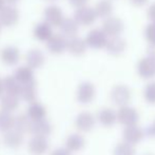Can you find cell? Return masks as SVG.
Wrapping results in <instances>:
<instances>
[{"instance_id": "obj_13", "label": "cell", "mask_w": 155, "mask_h": 155, "mask_svg": "<svg viewBox=\"0 0 155 155\" xmlns=\"http://www.w3.org/2000/svg\"><path fill=\"white\" fill-rule=\"evenodd\" d=\"M123 137H124V141L135 146L136 143H140L141 139L143 138V129L137 126V124L127 126V127H124V129Z\"/></svg>"}, {"instance_id": "obj_36", "label": "cell", "mask_w": 155, "mask_h": 155, "mask_svg": "<svg viewBox=\"0 0 155 155\" xmlns=\"http://www.w3.org/2000/svg\"><path fill=\"white\" fill-rule=\"evenodd\" d=\"M89 1H90V0H69V3L71 4L72 6L77 8H80V6L87 5Z\"/></svg>"}, {"instance_id": "obj_5", "label": "cell", "mask_w": 155, "mask_h": 155, "mask_svg": "<svg viewBox=\"0 0 155 155\" xmlns=\"http://www.w3.org/2000/svg\"><path fill=\"white\" fill-rule=\"evenodd\" d=\"M108 38L109 36L104 32L102 29H93L88 33L86 37V41L89 48L100 50L106 48Z\"/></svg>"}, {"instance_id": "obj_25", "label": "cell", "mask_w": 155, "mask_h": 155, "mask_svg": "<svg viewBox=\"0 0 155 155\" xmlns=\"http://www.w3.org/2000/svg\"><path fill=\"white\" fill-rule=\"evenodd\" d=\"M19 95L22 97V99L27 100V101H33L36 99V82L35 80L21 84Z\"/></svg>"}, {"instance_id": "obj_18", "label": "cell", "mask_w": 155, "mask_h": 155, "mask_svg": "<svg viewBox=\"0 0 155 155\" xmlns=\"http://www.w3.org/2000/svg\"><path fill=\"white\" fill-rule=\"evenodd\" d=\"M97 119L100 124L106 128L113 127L117 120V112L111 108H104L97 113Z\"/></svg>"}, {"instance_id": "obj_7", "label": "cell", "mask_w": 155, "mask_h": 155, "mask_svg": "<svg viewBox=\"0 0 155 155\" xmlns=\"http://www.w3.org/2000/svg\"><path fill=\"white\" fill-rule=\"evenodd\" d=\"M137 74L143 79H151L155 76V58L146 56L137 63Z\"/></svg>"}, {"instance_id": "obj_14", "label": "cell", "mask_w": 155, "mask_h": 155, "mask_svg": "<svg viewBox=\"0 0 155 155\" xmlns=\"http://www.w3.org/2000/svg\"><path fill=\"white\" fill-rule=\"evenodd\" d=\"M95 126V117L90 112H81L75 120V127L81 132H90Z\"/></svg>"}, {"instance_id": "obj_6", "label": "cell", "mask_w": 155, "mask_h": 155, "mask_svg": "<svg viewBox=\"0 0 155 155\" xmlns=\"http://www.w3.org/2000/svg\"><path fill=\"white\" fill-rule=\"evenodd\" d=\"M19 11L13 4H6L0 11V25L4 28H11L17 25L19 20Z\"/></svg>"}, {"instance_id": "obj_34", "label": "cell", "mask_w": 155, "mask_h": 155, "mask_svg": "<svg viewBox=\"0 0 155 155\" xmlns=\"http://www.w3.org/2000/svg\"><path fill=\"white\" fill-rule=\"evenodd\" d=\"M143 36L149 43H155V23L150 22L143 31Z\"/></svg>"}, {"instance_id": "obj_12", "label": "cell", "mask_w": 155, "mask_h": 155, "mask_svg": "<svg viewBox=\"0 0 155 155\" xmlns=\"http://www.w3.org/2000/svg\"><path fill=\"white\" fill-rule=\"evenodd\" d=\"M87 48H88V45H87L86 39H82L78 36L68 38L67 51L71 55L76 56V57L82 56L87 52Z\"/></svg>"}, {"instance_id": "obj_9", "label": "cell", "mask_w": 155, "mask_h": 155, "mask_svg": "<svg viewBox=\"0 0 155 155\" xmlns=\"http://www.w3.org/2000/svg\"><path fill=\"white\" fill-rule=\"evenodd\" d=\"M104 49L107 50L110 55L114 56V57H118V56L123 55L124 52L127 49V42L126 40L119 36H113V37H109L108 38V42Z\"/></svg>"}, {"instance_id": "obj_20", "label": "cell", "mask_w": 155, "mask_h": 155, "mask_svg": "<svg viewBox=\"0 0 155 155\" xmlns=\"http://www.w3.org/2000/svg\"><path fill=\"white\" fill-rule=\"evenodd\" d=\"M3 141L10 148H18L23 141V136L18 130H8L3 135Z\"/></svg>"}, {"instance_id": "obj_17", "label": "cell", "mask_w": 155, "mask_h": 155, "mask_svg": "<svg viewBox=\"0 0 155 155\" xmlns=\"http://www.w3.org/2000/svg\"><path fill=\"white\" fill-rule=\"evenodd\" d=\"M52 25H50L47 21H42V22H39L35 25L34 31H33V35L34 37L39 41H45L47 42L50 39V37L54 34L53 30H52Z\"/></svg>"}, {"instance_id": "obj_10", "label": "cell", "mask_w": 155, "mask_h": 155, "mask_svg": "<svg viewBox=\"0 0 155 155\" xmlns=\"http://www.w3.org/2000/svg\"><path fill=\"white\" fill-rule=\"evenodd\" d=\"M96 95V89L92 82L84 81L79 84L76 93V98L81 104H89Z\"/></svg>"}, {"instance_id": "obj_30", "label": "cell", "mask_w": 155, "mask_h": 155, "mask_svg": "<svg viewBox=\"0 0 155 155\" xmlns=\"http://www.w3.org/2000/svg\"><path fill=\"white\" fill-rule=\"evenodd\" d=\"M28 115H29L32 119H34V120L41 119V118H43L45 115V107L39 104V102H33V104H31V106L29 107Z\"/></svg>"}, {"instance_id": "obj_37", "label": "cell", "mask_w": 155, "mask_h": 155, "mask_svg": "<svg viewBox=\"0 0 155 155\" xmlns=\"http://www.w3.org/2000/svg\"><path fill=\"white\" fill-rule=\"evenodd\" d=\"M148 1H149V0H129V2H130L132 5L136 6V8H141V6L146 5V4L148 3Z\"/></svg>"}, {"instance_id": "obj_38", "label": "cell", "mask_w": 155, "mask_h": 155, "mask_svg": "<svg viewBox=\"0 0 155 155\" xmlns=\"http://www.w3.org/2000/svg\"><path fill=\"white\" fill-rule=\"evenodd\" d=\"M52 155H70V151L68 149H62V148H59V149L55 150V151L52 153Z\"/></svg>"}, {"instance_id": "obj_1", "label": "cell", "mask_w": 155, "mask_h": 155, "mask_svg": "<svg viewBox=\"0 0 155 155\" xmlns=\"http://www.w3.org/2000/svg\"><path fill=\"white\" fill-rule=\"evenodd\" d=\"M132 98L131 89L126 84H116L110 92V99L115 106L124 107L129 104Z\"/></svg>"}, {"instance_id": "obj_28", "label": "cell", "mask_w": 155, "mask_h": 155, "mask_svg": "<svg viewBox=\"0 0 155 155\" xmlns=\"http://www.w3.org/2000/svg\"><path fill=\"white\" fill-rule=\"evenodd\" d=\"M19 100L17 98V95H13V94H5L2 96L1 101H0V106H1L2 110L4 111H14L15 109L18 107Z\"/></svg>"}, {"instance_id": "obj_15", "label": "cell", "mask_w": 155, "mask_h": 155, "mask_svg": "<svg viewBox=\"0 0 155 155\" xmlns=\"http://www.w3.org/2000/svg\"><path fill=\"white\" fill-rule=\"evenodd\" d=\"M0 58L2 62L8 65H14L19 61L20 58V52L16 47L8 45L1 50L0 52Z\"/></svg>"}, {"instance_id": "obj_22", "label": "cell", "mask_w": 155, "mask_h": 155, "mask_svg": "<svg viewBox=\"0 0 155 155\" xmlns=\"http://www.w3.org/2000/svg\"><path fill=\"white\" fill-rule=\"evenodd\" d=\"M113 8L114 6H113L112 0H99L94 6L97 17L102 19L111 16L113 13Z\"/></svg>"}, {"instance_id": "obj_2", "label": "cell", "mask_w": 155, "mask_h": 155, "mask_svg": "<svg viewBox=\"0 0 155 155\" xmlns=\"http://www.w3.org/2000/svg\"><path fill=\"white\" fill-rule=\"evenodd\" d=\"M74 18L76 19L79 25L82 27H89V25H92L94 22L96 21V19L98 18L96 12L92 6H89L88 4L84 6H80L77 8L74 13Z\"/></svg>"}, {"instance_id": "obj_40", "label": "cell", "mask_w": 155, "mask_h": 155, "mask_svg": "<svg viewBox=\"0 0 155 155\" xmlns=\"http://www.w3.org/2000/svg\"><path fill=\"white\" fill-rule=\"evenodd\" d=\"M148 132H149V135L155 137V120L151 124V126L149 127V130H148Z\"/></svg>"}, {"instance_id": "obj_33", "label": "cell", "mask_w": 155, "mask_h": 155, "mask_svg": "<svg viewBox=\"0 0 155 155\" xmlns=\"http://www.w3.org/2000/svg\"><path fill=\"white\" fill-rule=\"evenodd\" d=\"M143 98L147 102L155 104V81L150 82L143 89Z\"/></svg>"}, {"instance_id": "obj_42", "label": "cell", "mask_w": 155, "mask_h": 155, "mask_svg": "<svg viewBox=\"0 0 155 155\" xmlns=\"http://www.w3.org/2000/svg\"><path fill=\"white\" fill-rule=\"evenodd\" d=\"M5 1H6V3H8V4H15V3H17L19 0H5Z\"/></svg>"}, {"instance_id": "obj_8", "label": "cell", "mask_w": 155, "mask_h": 155, "mask_svg": "<svg viewBox=\"0 0 155 155\" xmlns=\"http://www.w3.org/2000/svg\"><path fill=\"white\" fill-rule=\"evenodd\" d=\"M45 43H47V49L49 50L50 53L54 55H60L64 51H67L68 38L61 33L53 34Z\"/></svg>"}, {"instance_id": "obj_21", "label": "cell", "mask_w": 155, "mask_h": 155, "mask_svg": "<svg viewBox=\"0 0 155 155\" xmlns=\"http://www.w3.org/2000/svg\"><path fill=\"white\" fill-rule=\"evenodd\" d=\"M51 124L48 120H45V119H37V120H34V123H32L31 132L36 135V136L45 137L47 135H49L51 133Z\"/></svg>"}, {"instance_id": "obj_3", "label": "cell", "mask_w": 155, "mask_h": 155, "mask_svg": "<svg viewBox=\"0 0 155 155\" xmlns=\"http://www.w3.org/2000/svg\"><path fill=\"white\" fill-rule=\"evenodd\" d=\"M101 29L104 30V32L109 37L119 36L124 32V21L120 18L111 15V16L104 19Z\"/></svg>"}, {"instance_id": "obj_27", "label": "cell", "mask_w": 155, "mask_h": 155, "mask_svg": "<svg viewBox=\"0 0 155 155\" xmlns=\"http://www.w3.org/2000/svg\"><path fill=\"white\" fill-rule=\"evenodd\" d=\"M65 146L69 151H79L84 146V138L79 134H72L67 138Z\"/></svg>"}, {"instance_id": "obj_19", "label": "cell", "mask_w": 155, "mask_h": 155, "mask_svg": "<svg viewBox=\"0 0 155 155\" xmlns=\"http://www.w3.org/2000/svg\"><path fill=\"white\" fill-rule=\"evenodd\" d=\"M25 61L27 64L30 68L34 69H39L40 67H42L43 63L45 61V58L43 53L38 49H33L30 50L25 55Z\"/></svg>"}, {"instance_id": "obj_35", "label": "cell", "mask_w": 155, "mask_h": 155, "mask_svg": "<svg viewBox=\"0 0 155 155\" xmlns=\"http://www.w3.org/2000/svg\"><path fill=\"white\" fill-rule=\"evenodd\" d=\"M147 16H148V19L150 20V22L155 23V2L152 3L151 5L148 8Z\"/></svg>"}, {"instance_id": "obj_44", "label": "cell", "mask_w": 155, "mask_h": 155, "mask_svg": "<svg viewBox=\"0 0 155 155\" xmlns=\"http://www.w3.org/2000/svg\"><path fill=\"white\" fill-rule=\"evenodd\" d=\"M1 28H2V27H1V25H0V32H1Z\"/></svg>"}, {"instance_id": "obj_11", "label": "cell", "mask_w": 155, "mask_h": 155, "mask_svg": "<svg viewBox=\"0 0 155 155\" xmlns=\"http://www.w3.org/2000/svg\"><path fill=\"white\" fill-rule=\"evenodd\" d=\"M45 20L47 22H49L52 27L59 28V25H61L63 19L65 18L63 16V13L61 8L57 5H49L48 8H45Z\"/></svg>"}, {"instance_id": "obj_43", "label": "cell", "mask_w": 155, "mask_h": 155, "mask_svg": "<svg viewBox=\"0 0 155 155\" xmlns=\"http://www.w3.org/2000/svg\"><path fill=\"white\" fill-rule=\"evenodd\" d=\"M4 90V88H3V80H1L0 79V95H1V93H2V91Z\"/></svg>"}, {"instance_id": "obj_16", "label": "cell", "mask_w": 155, "mask_h": 155, "mask_svg": "<svg viewBox=\"0 0 155 155\" xmlns=\"http://www.w3.org/2000/svg\"><path fill=\"white\" fill-rule=\"evenodd\" d=\"M79 23L76 21V19L71 18V17H65L59 25V29L61 31V34L64 35L67 38H71V37L77 36V33L79 31Z\"/></svg>"}, {"instance_id": "obj_26", "label": "cell", "mask_w": 155, "mask_h": 155, "mask_svg": "<svg viewBox=\"0 0 155 155\" xmlns=\"http://www.w3.org/2000/svg\"><path fill=\"white\" fill-rule=\"evenodd\" d=\"M3 88L4 91L8 94L13 95H19L21 89V84L15 78V76H8L3 79Z\"/></svg>"}, {"instance_id": "obj_39", "label": "cell", "mask_w": 155, "mask_h": 155, "mask_svg": "<svg viewBox=\"0 0 155 155\" xmlns=\"http://www.w3.org/2000/svg\"><path fill=\"white\" fill-rule=\"evenodd\" d=\"M147 52H148V55L155 58V43H149Z\"/></svg>"}, {"instance_id": "obj_29", "label": "cell", "mask_w": 155, "mask_h": 155, "mask_svg": "<svg viewBox=\"0 0 155 155\" xmlns=\"http://www.w3.org/2000/svg\"><path fill=\"white\" fill-rule=\"evenodd\" d=\"M30 116H27L25 114H19L17 115V117L14 119V126L16 128V130L20 131L21 133L28 132L31 131V126L32 123L30 121Z\"/></svg>"}, {"instance_id": "obj_31", "label": "cell", "mask_w": 155, "mask_h": 155, "mask_svg": "<svg viewBox=\"0 0 155 155\" xmlns=\"http://www.w3.org/2000/svg\"><path fill=\"white\" fill-rule=\"evenodd\" d=\"M114 155H135V149L134 146L131 143H127V141H123L116 145L114 148Z\"/></svg>"}, {"instance_id": "obj_23", "label": "cell", "mask_w": 155, "mask_h": 155, "mask_svg": "<svg viewBox=\"0 0 155 155\" xmlns=\"http://www.w3.org/2000/svg\"><path fill=\"white\" fill-rule=\"evenodd\" d=\"M29 149L30 152L34 155H42L48 149V141L45 137L36 136L30 140Z\"/></svg>"}, {"instance_id": "obj_41", "label": "cell", "mask_w": 155, "mask_h": 155, "mask_svg": "<svg viewBox=\"0 0 155 155\" xmlns=\"http://www.w3.org/2000/svg\"><path fill=\"white\" fill-rule=\"evenodd\" d=\"M5 5H6V1H5V0H0V11H1Z\"/></svg>"}, {"instance_id": "obj_4", "label": "cell", "mask_w": 155, "mask_h": 155, "mask_svg": "<svg viewBox=\"0 0 155 155\" xmlns=\"http://www.w3.org/2000/svg\"><path fill=\"white\" fill-rule=\"evenodd\" d=\"M139 120V113L134 108L130 107L129 104L124 107H119L117 110V121L123 126H131V124H137Z\"/></svg>"}, {"instance_id": "obj_24", "label": "cell", "mask_w": 155, "mask_h": 155, "mask_svg": "<svg viewBox=\"0 0 155 155\" xmlns=\"http://www.w3.org/2000/svg\"><path fill=\"white\" fill-rule=\"evenodd\" d=\"M14 76L21 84H27V82L33 81L34 80V74H33V69L30 68L29 65L25 67H19L15 71Z\"/></svg>"}, {"instance_id": "obj_32", "label": "cell", "mask_w": 155, "mask_h": 155, "mask_svg": "<svg viewBox=\"0 0 155 155\" xmlns=\"http://www.w3.org/2000/svg\"><path fill=\"white\" fill-rule=\"evenodd\" d=\"M14 126V118L8 111L0 112V131H8L10 128Z\"/></svg>"}]
</instances>
